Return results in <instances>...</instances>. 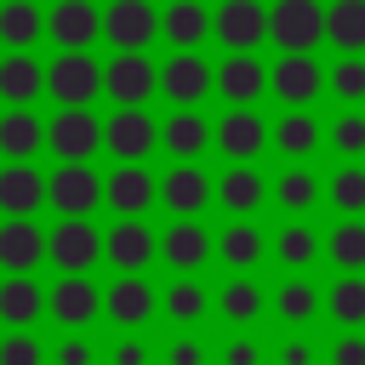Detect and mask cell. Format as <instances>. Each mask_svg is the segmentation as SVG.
<instances>
[{
    "label": "cell",
    "instance_id": "6da1fadb",
    "mask_svg": "<svg viewBox=\"0 0 365 365\" xmlns=\"http://www.w3.org/2000/svg\"><path fill=\"white\" fill-rule=\"evenodd\" d=\"M103 91H108L114 103L137 108L143 97H154V91H160V68H154L143 51H120V57L103 68Z\"/></svg>",
    "mask_w": 365,
    "mask_h": 365
},
{
    "label": "cell",
    "instance_id": "7a4b0ae2",
    "mask_svg": "<svg viewBox=\"0 0 365 365\" xmlns=\"http://www.w3.org/2000/svg\"><path fill=\"white\" fill-rule=\"evenodd\" d=\"M268 29H274V40L285 46V57H308V46H314L319 29H325V11H319L314 0H279L274 17H268Z\"/></svg>",
    "mask_w": 365,
    "mask_h": 365
},
{
    "label": "cell",
    "instance_id": "3957f363",
    "mask_svg": "<svg viewBox=\"0 0 365 365\" xmlns=\"http://www.w3.org/2000/svg\"><path fill=\"white\" fill-rule=\"evenodd\" d=\"M46 86H51V97H57V103H68V108H86V103L97 97V86H103V68H97L86 51H63V57L51 63Z\"/></svg>",
    "mask_w": 365,
    "mask_h": 365
},
{
    "label": "cell",
    "instance_id": "277c9868",
    "mask_svg": "<svg viewBox=\"0 0 365 365\" xmlns=\"http://www.w3.org/2000/svg\"><path fill=\"white\" fill-rule=\"evenodd\" d=\"M46 143L63 154V165H86L91 148L103 143V125L91 120V108H63V114L46 125Z\"/></svg>",
    "mask_w": 365,
    "mask_h": 365
},
{
    "label": "cell",
    "instance_id": "5b68a950",
    "mask_svg": "<svg viewBox=\"0 0 365 365\" xmlns=\"http://www.w3.org/2000/svg\"><path fill=\"white\" fill-rule=\"evenodd\" d=\"M46 251H51V262H57L63 274H86V268L103 257V240H97V228H91V222L68 217V222H57V228H51Z\"/></svg>",
    "mask_w": 365,
    "mask_h": 365
},
{
    "label": "cell",
    "instance_id": "8992f818",
    "mask_svg": "<svg viewBox=\"0 0 365 365\" xmlns=\"http://www.w3.org/2000/svg\"><path fill=\"white\" fill-rule=\"evenodd\" d=\"M154 29H160V17L148 11V0H114L108 17H103V34H108L120 51H143V46L154 40Z\"/></svg>",
    "mask_w": 365,
    "mask_h": 365
},
{
    "label": "cell",
    "instance_id": "52a82bcc",
    "mask_svg": "<svg viewBox=\"0 0 365 365\" xmlns=\"http://www.w3.org/2000/svg\"><path fill=\"white\" fill-rule=\"evenodd\" d=\"M217 34H222V46L251 51V46L268 34V11H262L257 0H222V11H217Z\"/></svg>",
    "mask_w": 365,
    "mask_h": 365
},
{
    "label": "cell",
    "instance_id": "ba28073f",
    "mask_svg": "<svg viewBox=\"0 0 365 365\" xmlns=\"http://www.w3.org/2000/svg\"><path fill=\"white\" fill-rule=\"evenodd\" d=\"M103 143H108V148H114V154L131 165V160H143V154H148L160 137H154V120H148L143 108H120V114L103 125Z\"/></svg>",
    "mask_w": 365,
    "mask_h": 365
},
{
    "label": "cell",
    "instance_id": "9c48e42d",
    "mask_svg": "<svg viewBox=\"0 0 365 365\" xmlns=\"http://www.w3.org/2000/svg\"><path fill=\"white\" fill-rule=\"evenodd\" d=\"M160 91H165L171 103H182V108H188V103H200V97L211 91V68H205L194 51H177V57L160 68Z\"/></svg>",
    "mask_w": 365,
    "mask_h": 365
},
{
    "label": "cell",
    "instance_id": "30bf717a",
    "mask_svg": "<svg viewBox=\"0 0 365 365\" xmlns=\"http://www.w3.org/2000/svg\"><path fill=\"white\" fill-rule=\"evenodd\" d=\"M97 194H108V188L91 177V165H63V171L51 177V188H46V200H51L57 211H68V217L91 211V205H97Z\"/></svg>",
    "mask_w": 365,
    "mask_h": 365
},
{
    "label": "cell",
    "instance_id": "8fae6325",
    "mask_svg": "<svg viewBox=\"0 0 365 365\" xmlns=\"http://www.w3.org/2000/svg\"><path fill=\"white\" fill-rule=\"evenodd\" d=\"M46 29H51V40L57 46H91V34L103 29V17L91 11V0H57L51 6V17H46Z\"/></svg>",
    "mask_w": 365,
    "mask_h": 365
},
{
    "label": "cell",
    "instance_id": "7c38bea8",
    "mask_svg": "<svg viewBox=\"0 0 365 365\" xmlns=\"http://www.w3.org/2000/svg\"><path fill=\"white\" fill-rule=\"evenodd\" d=\"M46 177L40 171H29V165H11V171H0V211H11L17 222H23V211H34L40 200H46Z\"/></svg>",
    "mask_w": 365,
    "mask_h": 365
},
{
    "label": "cell",
    "instance_id": "4fadbf2b",
    "mask_svg": "<svg viewBox=\"0 0 365 365\" xmlns=\"http://www.w3.org/2000/svg\"><path fill=\"white\" fill-rule=\"evenodd\" d=\"M40 257H46V240H40L34 222H6V228H0V268L29 274Z\"/></svg>",
    "mask_w": 365,
    "mask_h": 365
},
{
    "label": "cell",
    "instance_id": "5bb4252c",
    "mask_svg": "<svg viewBox=\"0 0 365 365\" xmlns=\"http://www.w3.org/2000/svg\"><path fill=\"white\" fill-rule=\"evenodd\" d=\"M217 86H222L228 103H251V97L268 86V74H262V63H257L251 51H234V57L217 68Z\"/></svg>",
    "mask_w": 365,
    "mask_h": 365
},
{
    "label": "cell",
    "instance_id": "9a60e30c",
    "mask_svg": "<svg viewBox=\"0 0 365 365\" xmlns=\"http://www.w3.org/2000/svg\"><path fill=\"white\" fill-rule=\"evenodd\" d=\"M262 120L251 114V108H234V114H222V125H217V143H222V154H234V160H251L257 148H262Z\"/></svg>",
    "mask_w": 365,
    "mask_h": 365
},
{
    "label": "cell",
    "instance_id": "2e32d148",
    "mask_svg": "<svg viewBox=\"0 0 365 365\" xmlns=\"http://www.w3.org/2000/svg\"><path fill=\"white\" fill-rule=\"evenodd\" d=\"M148 200H154V177H148L143 165H125V171L108 177V205H114L125 222H131V211H143Z\"/></svg>",
    "mask_w": 365,
    "mask_h": 365
},
{
    "label": "cell",
    "instance_id": "e0dca14e",
    "mask_svg": "<svg viewBox=\"0 0 365 365\" xmlns=\"http://www.w3.org/2000/svg\"><path fill=\"white\" fill-rule=\"evenodd\" d=\"M148 257H154V234H148L143 222H120V228L108 234V262H114V268L137 274Z\"/></svg>",
    "mask_w": 365,
    "mask_h": 365
},
{
    "label": "cell",
    "instance_id": "ac0fdd59",
    "mask_svg": "<svg viewBox=\"0 0 365 365\" xmlns=\"http://www.w3.org/2000/svg\"><path fill=\"white\" fill-rule=\"evenodd\" d=\"M165 262L171 268H182V274H194L205 257H211V240H205V228H194V222H177V228H165Z\"/></svg>",
    "mask_w": 365,
    "mask_h": 365
},
{
    "label": "cell",
    "instance_id": "d6986e66",
    "mask_svg": "<svg viewBox=\"0 0 365 365\" xmlns=\"http://www.w3.org/2000/svg\"><path fill=\"white\" fill-rule=\"evenodd\" d=\"M274 91H279L285 103H308V97L319 91V63H308V57H279V63H274Z\"/></svg>",
    "mask_w": 365,
    "mask_h": 365
},
{
    "label": "cell",
    "instance_id": "ffe728a7",
    "mask_svg": "<svg viewBox=\"0 0 365 365\" xmlns=\"http://www.w3.org/2000/svg\"><path fill=\"white\" fill-rule=\"evenodd\" d=\"M160 194H165V205H171L177 217H194V211L211 200V182H205L194 165H177V171L165 177V188H160Z\"/></svg>",
    "mask_w": 365,
    "mask_h": 365
},
{
    "label": "cell",
    "instance_id": "44dd1931",
    "mask_svg": "<svg viewBox=\"0 0 365 365\" xmlns=\"http://www.w3.org/2000/svg\"><path fill=\"white\" fill-rule=\"evenodd\" d=\"M160 29L171 34V46H200L205 29H217V23L200 11V0H171V11L160 17Z\"/></svg>",
    "mask_w": 365,
    "mask_h": 365
},
{
    "label": "cell",
    "instance_id": "7402d4cb",
    "mask_svg": "<svg viewBox=\"0 0 365 365\" xmlns=\"http://www.w3.org/2000/svg\"><path fill=\"white\" fill-rule=\"evenodd\" d=\"M108 314H114L120 325H143V319L154 314V291H148L137 274H125V279L108 291Z\"/></svg>",
    "mask_w": 365,
    "mask_h": 365
},
{
    "label": "cell",
    "instance_id": "603a6c76",
    "mask_svg": "<svg viewBox=\"0 0 365 365\" xmlns=\"http://www.w3.org/2000/svg\"><path fill=\"white\" fill-rule=\"evenodd\" d=\"M91 308H97V291L86 285V279H57V291H51V314L63 319V325H86L91 319Z\"/></svg>",
    "mask_w": 365,
    "mask_h": 365
},
{
    "label": "cell",
    "instance_id": "cb8c5ba5",
    "mask_svg": "<svg viewBox=\"0 0 365 365\" xmlns=\"http://www.w3.org/2000/svg\"><path fill=\"white\" fill-rule=\"evenodd\" d=\"M40 86H46V74H40V63H34V57H23V51H17V57H6V63H0V97H6V103H29Z\"/></svg>",
    "mask_w": 365,
    "mask_h": 365
},
{
    "label": "cell",
    "instance_id": "d4e9b609",
    "mask_svg": "<svg viewBox=\"0 0 365 365\" xmlns=\"http://www.w3.org/2000/svg\"><path fill=\"white\" fill-rule=\"evenodd\" d=\"M40 143H46V125H40L34 114H23V108H17V114H6V120H0V154L23 160V154H34Z\"/></svg>",
    "mask_w": 365,
    "mask_h": 365
},
{
    "label": "cell",
    "instance_id": "484cf974",
    "mask_svg": "<svg viewBox=\"0 0 365 365\" xmlns=\"http://www.w3.org/2000/svg\"><path fill=\"white\" fill-rule=\"evenodd\" d=\"M325 34L336 46H348V51H359L365 46V0H336L325 11Z\"/></svg>",
    "mask_w": 365,
    "mask_h": 365
},
{
    "label": "cell",
    "instance_id": "4316f807",
    "mask_svg": "<svg viewBox=\"0 0 365 365\" xmlns=\"http://www.w3.org/2000/svg\"><path fill=\"white\" fill-rule=\"evenodd\" d=\"M34 314H40V291H34V279H29V274H11V279L0 285V319L29 325Z\"/></svg>",
    "mask_w": 365,
    "mask_h": 365
},
{
    "label": "cell",
    "instance_id": "83f0119b",
    "mask_svg": "<svg viewBox=\"0 0 365 365\" xmlns=\"http://www.w3.org/2000/svg\"><path fill=\"white\" fill-rule=\"evenodd\" d=\"M40 23H46V17H40L29 0H6V6H0V40H6V46H29V40L40 34Z\"/></svg>",
    "mask_w": 365,
    "mask_h": 365
},
{
    "label": "cell",
    "instance_id": "f1b7e54d",
    "mask_svg": "<svg viewBox=\"0 0 365 365\" xmlns=\"http://www.w3.org/2000/svg\"><path fill=\"white\" fill-rule=\"evenodd\" d=\"M165 148H171L177 160H194V154L205 148V120H200L194 108H182V114L165 125Z\"/></svg>",
    "mask_w": 365,
    "mask_h": 365
},
{
    "label": "cell",
    "instance_id": "f546056e",
    "mask_svg": "<svg viewBox=\"0 0 365 365\" xmlns=\"http://www.w3.org/2000/svg\"><path fill=\"white\" fill-rule=\"evenodd\" d=\"M314 143H319V120H308V114H285L274 125V148H285V154H308Z\"/></svg>",
    "mask_w": 365,
    "mask_h": 365
},
{
    "label": "cell",
    "instance_id": "4dcf8cb0",
    "mask_svg": "<svg viewBox=\"0 0 365 365\" xmlns=\"http://www.w3.org/2000/svg\"><path fill=\"white\" fill-rule=\"evenodd\" d=\"M257 200H262V177H257V171L240 165V171L222 177V205H228V211H251Z\"/></svg>",
    "mask_w": 365,
    "mask_h": 365
},
{
    "label": "cell",
    "instance_id": "1f68e13d",
    "mask_svg": "<svg viewBox=\"0 0 365 365\" xmlns=\"http://www.w3.org/2000/svg\"><path fill=\"white\" fill-rule=\"evenodd\" d=\"M217 251H222V262H228V268H251V262L262 257V234H257V228H228Z\"/></svg>",
    "mask_w": 365,
    "mask_h": 365
},
{
    "label": "cell",
    "instance_id": "d6a6232c",
    "mask_svg": "<svg viewBox=\"0 0 365 365\" xmlns=\"http://www.w3.org/2000/svg\"><path fill=\"white\" fill-rule=\"evenodd\" d=\"M257 308H262V291H257L245 274L222 285V314H228V319H257Z\"/></svg>",
    "mask_w": 365,
    "mask_h": 365
},
{
    "label": "cell",
    "instance_id": "836d02e7",
    "mask_svg": "<svg viewBox=\"0 0 365 365\" xmlns=\"http://www.w3.org/2000/svg\"><path fill=\"white\" fill-rule=\"evenodd\" d=\"M331 257H336L342 268H365V222H342V228L331 234Z\"/></svg>",
    "mask_w": 365,
    "mask_h": 365
},
{
    "label": "cell",
    "instance_id": "e575fe53",
    "mask_svg": "<svg viewBox=\"0 0 365 365\" xmlns=\"http://www.w3.org/2000/svg\"><path fill=\"white\" fill-rule=\"evenodd\" d=\"M165 314H171V319H200V314H205V291H200L194 279H177V285L165 291Z\"/></svg>",
    "mask_w": 365,
    "mask_h": 365
},
{
    "label": "cell",
    "instance_id": "d590c367",
    "mask_svg": "<svg viewBox=\"0 0 365 365\" xmlns=\"http://www.w3.org/2000/svg\"><path fill=\"white\" fill-rule=\"evenodd\" d=\"M331 314H336L342 325H359V319H365V279H342V285L331 291Z\"/></svg>",
    "mask_w": 365,
    "mask_h": 365
},
{
    "label": "cell",
    "instance_id": "8d00e7d4",
    "mask_svg": "<svg viewBox=\"0 0 365 365\" xmlns=\"http://www.w3.org/2000/svg\"><path fill=\"white\" fill-rule=\"evenodd\" d=\"M274 251H279L291 268H302V262H314V257H319V240H314L308 228H285V234L274 240Z\"/></svg>",
    "mask_w": 365,
    "mask_h": 365
},
{
    "label": "cell",
    "instance_id": "74e56055",
    "mask_svg": "<svg viewBox=\"0 0 365 365\" xmlns=\"http://www.w3.org/2000/svg\"><path fill=\"white\" fill-rule=\"evenodd\" d=\"M274 308L285 314V319H308L314 308H319V297H314V285H302V279H291L279 297H274Z\"/></svg>",
    "mask_w": 365,
    "mask_h": 365
},
{
    "label": "cell",
    "instance_id": "f35d334b",
    "mask_svg": "<svg viewBox=\"0 0 365 365\" xmlns=\"http://www.w3.org/2000/svg\"><path fill=\"white\" fill-rule=\"evenodd\" d=\"M274 194H279V205H291V211H302V205H314V194H319V188H314V177H308V171H285Z\"/></svg>",
    "mask_w": 365,
    "mask_h": 365
},
{
    "label": "cell",
    "instance_id": "ab89813d",
    "mask_svg": "<svg viewBox=\"0 0 365 365\" xmlns=\"http://www.w3.org/2000/svg\"><path fill=\"white\" fill-rule=\"evenodd\" d=\"M331 200H336L342 211H359V205H365V171H354V165L336 171V177H331Z\"/></svg>",
    "mask_w": 365,
    "mask_h": 365
},
{
    "label": "cell",
    "instance_id": "60d3db41",
    "mask_svg": "<svg viewBox=\"0 0 365 365\" xmlns=\"http://www.w3.org/2000/svg\"><path fill=\"white\" fill-rule=\"evenodd\" d=\"M331 86H336V97H365V63H359V57H348V63H336V74H331Z\"/></svg>",
    "mask_w": 365,
    "mask_h": 365
},
{
    "label": "cell",
    "instance_id": "b9f144b4",
    "mask_svg": "<svg viewBox=\"0 0 365 365\" xmlns=\"http://www.w3.org/2000/svg\"><path fill=\"white\" fill-rule=\"evenodd\" d=\"M331 137H336L342 154H359V148H365V120H359V114H342V120L331 125Z\"/></svg>",
    "mask_w": 365,
    "mask_h": 365
},
{
    "label": "cell",
    "instance_id": "7bdbcfd3",
    "mask_svg": "<svg viewBox=\"0 0 365 365\" xmlns=\"http://www.w3.org/2000/svg\"><path fill=\"white\" fill-rule=\"evenodd\" d=\"M0 365H40V342L34 336H6L0 342Z\"/></svg>",
    "mask_w": 365,
    "mask_h": 365
},
{
    "label": "cell",
    "instance_id": "ee69618b",
    "mask_svg": "<svg viewBox=\"0 0 365 365\" xmlns=\"http://www.w3.org/2000/svg\"><path fill=\"white\" fill-rule=\"evenodd\" d=\"M331 365H365V342H359V336H342V342L331 348Z\"/></svg>",
    "mask_w": 365,
    "mask_h": 365
},
{
    "label": "cell",
    "instance_id": "f6af8a7d",
    "mask_svg": "<svg viewBox=\"0 0 365 365\" xmlns=\"http://www.w3.org/2000/svg\"><path fill=\"white\" fill-rule=\"evenodd\" d=\"M57 365H91V342H80V336H68V342L57 348Z\"/></svg>",
    "mask_w": 365,
    "mask_h": 365
},
{
    "label": "cell",
    "instance_id": "bcb514c9",
    "mask_svg": "<svg viewBox=\"0 0 365 365\" xmlns=\"http://www.w3.org/2000/svg\"><path fill=\"white\" fill-rule=\"evenodd\" d=\"M308 359H314L308 342H285V348H279V365H308Z\"/></svg>",
    "mask_w": 365,
    "mask_h": 365
},
{
    "label": "cell",
    "instance_id": "7dc6e473",
    "mask_svg": "<svg viewBox=\"0 0 365 365\" xmlns=\"http://www.w3.org/2000/svg\"><path fill=\"white\" fill-rule=\"evenodd\" d=\"M228 365H257V342H228Z\"/></svg>",
    "mask_w": 365,
    "mask_h": 365
},
{
    "label": "cell",
    "instance_id": "c3c4849f",
    "mask_svg": "<svg viewBox=\"0 0 365 365\" xmlns=\"http://www.w3.org/2000/svg\"><path fill=\"white\" fill-rule=\"evenodd\" d=\"M171 365H200V342H171Z\"/></svg>",
    "mask_w": 365,
    "mask_h": 365
},
{
    "label": "cell",
    "instance_id": "681fc988",
    "mask_svg": "<svg viewBox=\"0 0 365 365\" xmlns=\"http://www.w3.org/2000/svg\"><path fill=\"white\" fill-rule=\"evenodd\" d=\"M114 365H143V342H120L114 348Z\"/></svg>",
    "mask_w": 365,
    "mask_h": 365
}]
</instances>
